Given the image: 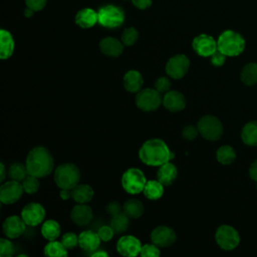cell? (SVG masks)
<instances>
[{"label":"cell","mask_w":257,"mask_h":257,"mask_svg":"<svg viewBox=\"0 0 257 257\" xmlns=\"http://www.w3.org/2000/svg\"><path fill=\"white\" fill-rule=\"evenodd\" d=\"M139 38V32L135 27H127L125 28L122 33L120 40L125 46H132L134 45Z\"/></svg>","instance_id":"36"},{"label":"cell","mask_w":257,"mask_h":257,"mask_svg":"<svg viewBox=\"0 0 257 257\" xmlns=\"http://www.w3.org/2000/svg\"><path fill=\"white\" fill-rule=\"evenodd\" d=\"M139 158L145 165L160 167L171 161L174 158V154L163 140L151 139L146 141L140 148Z\"/></svg>","instance_id":"1"},{"label":"cell","mask_w":257,"mask_h":257,"mask_svg":"<svg viewBox=\"0 0 257 257\" xmlns=\"http://www.w3.org/2000/svg\"><path fill=\"white\" fill-rule=\"evenodd\" d=\"M249 175H250V178L254 181L257 182V160H255L251 166H250V169H249Z\"/></svg>","instance_id":"47"},{"label":"cell","mask_w":257,"mask_h":257,"mask_svg":"<svg viewBox=\"0 0 257 257\" xmlns=\"http://www.w3.org/2000/svg\"><path fill=\"white\" fill-rule=\"evenodd\" d=\"M215 240L221 249L230 251L238 246L240 242V236L237 230L232 226L221 225L216 230Z\"/></svg>","instance_id":"9"},{"label":"cell","mask_w":257,"mask_h":257,"mask_svg":"<svg viewBox=\"0 0 257 257\" xmlns=\"http://www.w3.org/2000/svg\"><path fill=\"white\" fill-rule=\"evenodd\" d=\"M143 193L144 196L149 200H158L164 195V185L159 180L147 181Z\"/></svg>","instance_id":"26"},{"label":"cell","mask_w":257,"mask_h":257,"mask_svg":"<svg viewBox=\"0 0 257 257\" xmlns=\"http://www.w3.org/2000/svg\"><path fill=\"white\" fill-rule=\"evenodd\" d=\"M60 225L55 220H47L41 226V234L48 241L56 240L60 235Z\"/></svg>","instance_id":"29"},{"label":"cell","mask_w":257,"mask_h":257,"mask_svg":"<svg viewBox=\"0 0 257 257\" xmlns=\"http://www.w3.org/2000/svg\"><path fill=\"white\" fill-rule=\"evenodd\" d=\"M35 11L34 10H32L31 8H29V7H26V9L24 10V15L26 16V17H31L32 15H33V13H34Z\"/></svg>","instance_id":"51"},{"label":"cell","mask_w":257,"mask_h":257,"mask_svg":"<svg viewBox=\"0 0 257 257\" xmlns=\"http://www.w3.org/2000/svg\"><path fill=\"white\" fill-rule=\"evenodd\" d=\"M100 241L101 240L98 234L91 230L82 231L78 235V245L84 251H88V252L95 251L99 247Z\"/></svg>","instance_id":"20"},{"label":"cell","mask_w":257,"mask_h":257,"mask_svg":"<svg viewBox=\"0 0 257 257\" xmlns=\"http://www.w3.org/2000/svg\"><path fill=\"white\" fill-rule=\"evenodd\" d=\"M39 178L32 176V175H27V177L22 181V187L23 190L26 194L31 195V194H35L40 187V183H39Z\"/></svg>","instance_id":"35"},{"label":"cell","mask_w":257,"mask_h":257,"mask_svg":"<svg viewBox=\"0 0 257 257\" xmlns=\"http://www.w3.org/2000/svg\"><path fill=\"white\" fill-rule=\"evenodd\" d=\"M0 58L8 59L14 52V39L11 33L5 29H1L0 31Z\"/></svg>","instance_id":"25"},{"label":"cell","mask_w":257,"mask_h":257,"mask_svg":"<svg viewBox=\"0 0 257 257\" xmlns=\"http://www.w3.org/2000/svg\"><path fill=\"white\" fill-rule=\"evenodd\" d=\"M211 63L214 66H222L226 61V55L217 49L211 56Z\"/></svg>","instance_id":"43"},{"label":"cell","mask_w":257,"mask_h":257,"mask_svg":"<svg viewBox=\"0 0 257 257\" xmlns=\"http://www.w3.org/2000/svg\"><path fill=\"white\" fill-rule=\"evenodd\" d=\"M177 240L176 232L165 225L157 226L151 232V241L160 248H165L173 245Z\"/></svg>","instance_id":"13"},{"label":"cell","mask_w":257,"mask_h":257,"mask_svg":"<svg viewBox=\"0 0 257 257\" xmlns=\"http://www.w3.org/2000/svg\"><path fill=\"white\" fill-rule=\"evenodd\" d=\"M72 199L77 204H87L93 198V189L87 184H78L72 190Z\"/></svg>","instance_id":"24"},{"label":"cell","mask_w":257,"mask_h":257,"mask_svg":"<svg viewBox=\"0 0 257 257\" xmlns=\"http://www.w3.org/2000/svg\"><path fill=\"white\" fill-rule=\"evenodd\" d=\"M21 218L24 220L26 225L30 227H35L42 223V221L44 220L45 209L39 203H28L21 210Z\"/></svg>","instance_id":"12"},{"label":"cell","mask_w":257,"mask_h":257,"mask_svg":"<svg viewBox=\"0 0 257 257\" xmlns=\"http://www.w3.org/2000/svg\"><path fill=\"white\" fill-rule=\"evenodd\" d=\"M200 135L208 141H218L223 135V124L214 115H204L198 121Z\"/></svg>","instance_id":"6"},{"label":"cell","mask_w":257,"mask_h":257,"mask_svg":"<svg viewBox=\"0 0 257 257\" xmlns=\"http://www.w3.org/2000/svg\"><path fill=\"white\" fill-rule=\"evenodd\" d=\"M98 23L106 28L119 27L124 21L122 9L114 5H105L97 12Z\"/></svg>","instance_id":"8"},{"label":"cell","mask_w":257,"mask_h":257,"mask_svg":"<svg viewBox=\"0 0 257 257\" xmlns=\"http://www.w3.org/2000/svg\"><path fill=\"white\" fill-rule=\"evenodd\" d=\"M192 47L198 55L203 57L211 56L218 49L217 41L208 34L196 36L192 41Z\"/></svg>","instance_id":"14"},{"label":"cell","mask_w":257,"mask_h":257,"mask_svg":"<svg viewBox=\"0 0 257 257\" xmlns=\"http://www.w3.org/2000/svg\"><path fill=\"white\" fill-rule=\"evenodd\" d=\"M256 187H257V185H256Z\"/></svg>","instance_id":"52"},{"label":"cell","mask_w":257,"mask_h":257,"mask_svg":"<svg viewBox=\"0 0 257 257\" xmlns=\"http://www.w3.org/2000/svg\"><path fill=\"white\" fill-rule=\"evenodd\" d=\"M145 208L141 201L128 199L122 205V212L131 219H139L144 214Z\"/></svg>","instance_id":"27"},{"label":"cell","mask_w":257,"mask_h":257,"mask_svg":"<svg viewBox=\"0 0 257 257\" xmlns=\"http://www.w3.org/2000/svg\"><path fill=\"white\" fill-rule=\"evenodd\" d=\"M190 67V60L185 54H176L166 63V73L174 79H181L186 75Z\"/></svg>","instance_id":"10"},{"label":"cell","mask_w":257,"mask_h":257,"mask_svg":"<svg viewBox=\"0 0 257 257\" xmlns=\"http://www.w3.org/2000/svg\"><path fill=\"white\" fill-rule=\"evenodd\" d=\"M218 49L226 56H237L244 50L245 40L236 31L225 30L217 40Z\"/></svg>","instance_id":"4"},{"label":"cell","mask_w":257,"mask_h":257,"mask_svg":"<svg viewBox=\"0 0 257 257\" xmlns=\"http://www.w3.org/2000/svg\"><path fill=\"white\" fill-rule=\"evenodd\" d=\"M241 138L244 144L248 146H257V120L247 122L241 132Z\"/></svg>","instance_id":"28"},{"label":"cell","mask_w":257,"mask_h":257,"mask_svg":"<svg viewBox=\"0 0 257 257\" xmlns=\"http://www.w3.org/2000/svg\"><path fill=\"white\" fill-rule=\"evenodd\" d=\"M97 234L100 238L101 241L103 242H108L111 240V238L113 237L114 231L111 228V226H101L98 230H97Z\"/></svg>","instance_id":"42"},{"label":"cell","mask_w":257,"mask_h":257,"mask_svg":"<svg viewBox=\"0 0 257 257\" xmlns=\"http://www.w3.org/2000/svg\"><path fill=\"white\" fill-rule=\"evenodd\" d=\"M123 87L128 92H139L144 84V79L140 71L132 69L125 72L122 78Z\"/></svg>","instance_id":"22"},{"label":"cell","mask_w":257,"mask_h":257,"mask_svg":"<svg viewBox=\"0 0 257 257\" xmlns=\"http://www.w3.org/2000/svg\"><path fill=\"white\" fill-rule=\"evenodd\" d=\"M6 178V168L3 163L0 164V182H4Z\"/></svg>","instance_id":"49"},{"label":"cell","mask_w":257,"mask_h":257,"mask_svg":"<svg viewBox=\"0 0 257 257\" xmlns=\"http://www.w3.org/2000/svg\"><path fill=\"white\" fill-rule=\"evenodd\" d=\"M217 161L223 165H230L236 159V153L231 146H222L216 153Z\"/></svg>","instance_id":"33"},{"label":"cell","mask_w":257,"mask_h":257,"mask_svg":"<svg viewBox=\"0 0 257 257\" xmlns=\"http://www.w3.org/2000/svg\"><path fill=\"white\" fill-rule=\"evenodd\" d=\"M132 2L134 4V6H136L137 8H139L141 10L147 9L152 4V0H132Z\"/></svg>","instance_id":"46"},{"label":"cell","mask_w":257,"mask_h":257,"mask_svg":"<svg viewBox=\"0 0 257 257\" xmlns=\"http://www.w3.org/2000/svg\"><path fill=\"white\" fill-rule=\"evenodd\" d=\"M178 177L177 167L170 161L161 165L157 171V180H159L164 186L172 185Z\"/></svg>","instance_id":"21"},{"label":"cell","mask_w":257,"mask_h":257,"mask_svg":"<svg viewBox=\"0 0 257 257\" xmlns=\"http://www.w3.org/2000/svg\"><path fill=\"white\" fill-rule=\"evenodd\" d=\"M164 107L171 112L181 111L186 107V98L183 93L177 90H169L163 96Z\"/></svg>","instance_id":"17"},{"label":"cell","mask_w":257,"mask_h":257,"mask_svg":"<svg viewBox=\"0 0 257 257\" xmlns=\"http://www.w3.org/2000/svg\"><path fill=\"white\" fill-rule=\"evenodd\" d=\"M146 183L147 179L145 174L138 168H130L121 176V186L123 190L131 195L142 193Z\"/></svg>","instance_id":"5"},{"label":"cell","mask_w":257,"mask_h":257,"mask_svg":"<svg viewBox=\"0 0 257 257\" xmlns=\"http://www.w3.org/2000/svg\"><path fill=\"white\" fill-rule=\"evenodd\" d=\"M98 22L97 13L91 8H83L75 15V23L80 28H90Z\"/></svg>","instance_id":"23"},{"label":"cell","mask_w":257,"mask_h":257,"mask_svg":"<svg viewBox=\"0 0 257 257\" xmlns=\"http://www.w3.org/2000/svg\"><path fill=\"white\" fill-rule=\"evenodd\" d=\"M28 175L26 165H23L22 163L16 162L13 163L9 169H8V176L11 180L17 181V182H22Z\"/></svg>","instance_id":"34"},{"label":"cell","mask_w":257,"mask_h":257,"mask_svg":"<svg viewBox=\"0 0 257 257\" xmlns=\"http://www.w3.org/2000/svg\"><path fill=\"white\" fill-rule=\"evenodd\" d=\"M43 253L45 256H48V257H61V256H67L68 250L64 247L61 241L52 240L45 245L43 249Z\"/></svg>","instance_id":"30"},{"label":"cell","mask_w":257,"mask_h":257,"mask_svg":"<svg viewBox=\"0 0 257 257\" xmlns=\"http://www.w3.org/2000/svg\"><path fill=\"white\" fill-rule=\"evenodd\" d=\"M53 180L59 189L72 190L76 185L79 184L80 171L74 164H61L55 169Z\"/></svg>","instance_id":"3"},{"label":"cell","mask_w":257,"mask_h":257,"mask_svg":"<svg viewBox=\"0 0 257 257\" xmlns=\"http://www.w3.org/2000/svg\"><path fill=\"white\" fill-rule=\"evenodd\" d=\"M24 190L20 182L10 180L5 182L0 187V201L4 205L16 203L22 196Z\"/></svg>","instance_id":"11"},{"label":"cell","mask_w":257,"mask_h":257,"mask_svg":"<svg viewBox=\"0 0 257 257\" xmlns=\"http://www.w3.org/2000/svg\"><path fill=\"white\" fill-rule=\"evenodd\" d=\"M199 130H198V126H195V125H192V124H189V125H186L183 131H182V137L187 140V141H193L195 140L198 135H199Z\"/></svg>","instance_id":"40"},{"label":"cell","mask_w":257,"mask_h":257,"mask_svg":"<svg viewBox=\"0 0 257 257\" xmlns=\"http://www.w3.org/2000/svg\"><path fill=\"white\" fill-rule=\"evenodd\" d=\"M59 196L62 200L66 201L70 198H72V194H71V190H68V189H60V192H59Z\"/></svg>","instance_id":"48"},{"label":"cell","mask_w":257,"mask_h":257,"mask_svg":"<svg viewBox=\"0 0 257 257\" xmlns=\"http://www.w3.org/2000/svg\"><path fill=\"white\" fill-rule=\"evenodd\" d=\"M120 209H121V206L117 201H110L106 205V212L110 216H114V215L120 213Z\"/></svg>","instance_id":"45"},{"label":"cell","mask_w":257,"mask_h":257,"mask_svg":"<svg viewBox=\"0 0 257 257\" xmlns=\"http://www.w3.org/2000/svg\"><path fill=\"white\" fill-rule=\"evenodd\" d=\"M136 105L143 111H153L163 103L161 93L156 88H144L137 92Z\"/></svg>","instance_id":"7"},{"label":"cell","mask_w":257,"mask_h":257,"mask_svg":"<svg viewBox=\"0 0 257 257\" xmlns=\"http://www.w3.org/2000/svg\"><path fill=\"white\" fill-rule=\"evenodd\" d=\"M100 51L109 57H117L123 51V43L114 37H104L99 41Z\"/></svg>","instance_id":"19"},{"label":"cell","mask_w":257,"mask_h":257,"mask_svg":"<svg viewBox=\"0 0 257 257\" xmlns=\"http://www.w3.org/2000/svg\"><path fill=\"white\" fill-rule=\"evenodd\" d=\"M141 241L133 235H123L116 242V251L125 257H135L142 249Z\"/></svg>","instance_id":"15"},{"label":"cell","mask_w":257,"mask_h":257,"mask_svg":"<svg viewBox=\"0 0 257 257\" xmlns=\"http://www.w3.org/2000/svg\"><path fill=\"white\" fill-rule=\"evenodd\" d=\"M25 165L28 175H32L37 178H44L53 171L54 161L50 152L46 148L35 147L29 151Z\"/></svg>","instance_id":"2"},{"label":"cell","mask_w":257,"mask_h":257,"mask_svg":"<svg viewBox=\"0 0 257 257\" xmlns=\"http://www.w3.org/2000/svg\"><path fill=\"white\" fill-rule=\"evenodd\" d=\"M15 252L14 244L9 240V238L0 239V256L1 257H11Z\"/></svg>","instance_id":"37"},{"label":"cell","mask_w":257,"mask_h":257,"mask_svg":"<svg viewBox=\"0 0 257 257\" xmlns=\"http://www.w3.org/2000/svg\"><path fill=\"white\" fill-rule=\"evenodd\" d=\"M92 256L93 257H99V256H102V257H106L108 256V254L102 250H99V251H95L92 253Z\"/></svg>","instance_id":"50"},{"label":"cell","mask_w":257,"mask_h":257,"mask_svg":"<svg viewBox=\"0 0 257 257\" xmlns=\"http://www.w3.org/2000/svg\"><path fill=\"white\" fill-rule=\"evenodd\" d=\"M2 228H3V233L7 238L16 239L25 232L26 223L21 217L12 215L5 219V221L3 222Z\"/></svg>","instance_id":"16"},{"label":"cell","mask_w":257,"mask_h":257,"mask_svg":"<svg viewBox=\"0 0 257 257\" xmlns=\"http://www.w3.org/2000/svg\"><path fill=\"white\" fill-rule=\"evenodd\" d=\"M128 225H130V218L123 212H120L114 216H111L110 226L113 229L114 233L119 234V233L125 232L128 229Z\"/></svg>","instance_id":"32"},{"label":"cell","mask_w":257,"mask_h":257,"mask_svg":"<svg viewBox=\"0 0 257 257\" xmlns=\"http://www.w3.org/2000/svg\"><path fill=\"white\" fill-rule=\"evenodd\" d=\"M47 3V0H25L26 7L31 8L34 11L42 10Z\"/></svg>","instance_id":"44"},{"label":"cell","mask_w":257,"mask_h":257,"mask_svg":"<svg viewBox=\"0 0 257 257\" xmlns=\"http://www.w3.org/2000/svg\"><path fill=\"white\" fill-rule=\"evenodd\" d=\"M171 87V81L168 77L166 76H161L159 78H157L156 82H155V88L160 92H167L170 90Z\"/></svg>","instance_id":"41"},{"label":"cell","mask_w":257,"mask_h":257,"mask_svg":"<svg viewBox=\"0 0 257 257\" xmlns=\"http://www.w3.org/2000/svg\"><path fill=\"white\" fill-rule=\"evenodd\" d=\"M61 242L67 250L74 249L78 245V236L72 232H67L62 236Z\"/></svg>","instance_id":"38"},{"label":"cell","mask_w":257,"mask_h":257,"mask_svg":"<svg viewBox=\"0 0 257 257\" xmlns=\"http://www.w3.org/2000/svg\"><path fill=\"white\" fill-rule=\"evenodd\" d=\"M92 217V210L86 204H77L70 211V219L77 226L88 225Z\"/></svg>","instance_id":"18"},{"label":"cell","mask_w":257,"mask_h":257,"mask_svg":"<svg viewBox=\"0 0 257 257\" xmlns=\"http://www.w3.org/2000/svg\"><path fill=\"white\" fill-rule=\"evenodd\" d=\"M241 80L246 85H253L257 82V63L251 62L242 68Z\"/></svg>","instance_id":"31"},{"label":"cell","mask_w":257,"mask_h":257,"mask_svg":"<svg viewBox=\"0 0 257 257\" xmlns=\"http://www.w3.org/2000/svg\"><path fill=\"white\" fill-rule=\"evenodd\" d=\"M140 255L143 257H158L161 255L160 247L155 245L154 243L152 244H145L142 246Z\"/></svg>","instance_id":"39"}]
</instances>
